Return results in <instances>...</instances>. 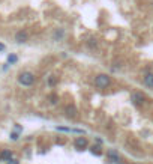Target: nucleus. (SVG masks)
<instances>
[{"instance_id":"4","label":"nucleus","mask_w":153,"mask_h":164,"mask_svg":"<svg viewBox=\"0 0 153 164\" xmlns=\"http://www.w3.org/2000/svg\"><path fill=\"white\" fill-rule=\"evenodd\" d=\"M27 39H29V35H27V32H24V30H20V32L15 33V41H17L18 44H24Z\"/></svg>"},{"instance_id":"5","label":"nucleus","mask_w":153,"mask_h":164,"mask_svg":"<svg viewBox=\"0 0 153 164\" xmlns=\"http://www.w3.org/2000/svg\"><path fill=\"white\" fill-rule=\"evenodd\" d=\"M74 143H75V146H77L78 149H84V148L87 146V139H86V137H77Z\"/></svg>"},{"instance_id":"10","label":"nucleus","mask_w":153,"mask_h":164,"mask_svg":"<svg viewBox=\"0 0 153 164\" xmlns=\"http://www.w3.org/2000/svg\"><path fill=\"white\" fill-rule=\"evenodd\" d=\"M0 155H2V160H5V161H9V160L12 158V152H11V151H3Z\"/></svg>"},{"instance_id":"2","label":"nucleus","mask_w":153,"mask_h":164,"mask_svg":"<svg viewBox=\"0 0 153 164\" xmlns=\"http://www.w3.org/2000/svg\"><path fill=\"white\" fill-rule=\"evenodd\" d=\"M110 77L107 75V74H99V75H96V78H95V84L98 86V87H101V89H104L107 86H110Z\"/></svg>"},{"instance_id":"13","label":"nucleus","mask_w":153,"mask_h":164,"mask_svg":"<svg viewBox=\"0 0 153 164\" xmlns=\"http://www.w3.org/2000/svg\"><path fill=\"white\" fill-rule=\"evenodd\" d=\"M92 153H96V155H101V151H99V146H93V148H92Z\"/></svg>"},{"instance_id":"9","label":"nucleus","mask_w":153,"mask_h":164,"mask_svg":"<svg viewBox=\"0 0 153 164\" xmlns=\"http://www.w3.org/2000/svg\"><path fill=\"white\" fill-rule=\"evenodd\" d=\"M107 155H108V157H110V158H111L113 161H119V160H120V157H119V153L116 152L114 149H110V151L107 152Z\"/></svg>"},{"instance_id":"11","label":"nucleus","mask_w":153,"mask_h":164,"mask_svg":"<svg viewBox=\"0 0 153 164\" xmlns=\"http://www.w3.org/2000/svg\"><path fill=\"white\" fill-rule=\"evenodd\" d=\"M17 60H18V57H17L15 54H11V56L8 57V62H9V63H15Z\"/></svg>"},{"instance_id":"17","label":"nucleus","mask_w":153,"mask_h":164,"mask_svg":"<svg viewBox=\"0 0 153 164\" xmlns=\"http://www.w3.org/2000/svg\"><path fill=\"white\" fill-rule=\"evenodd\" d=\"M0 160H2V155H0Z\"/></svg>"},{"instance_id":"16","label":"nucleus","mask_w":153,"mask_h":164,"mask_svg":"<svg viewBox=\"0 0 153 164\" xmlns=\"http://www.w3.org/2000/svg\"><path fill=\"white\" fill-rule=\"evenodd\" d=\"M0 51H5V45H3L2 42H0Z\"/></svg>"},{"instance_id":"12","label":"nucleus","mask_w":153,"mask_h":164,"mask_svg":"<svg viewBox=\"0 0 153 164\" xmlns=\"http://www.w3.org/2000/svg\"><path fill=\"white\" fill-rule=\"evenodd\" d=\"M56 83H57V78H56V77H50V78H48V84H50V86H54Z\"/></svg>"},{"instance_id":"1","label":"nucleus","mask_w":153,"mask_h":164,"mask_svg":"<svg viewBox=\"0 0 153 164\" xmlns=\"http://www.w3.org/2000/svg\"><path fill=\"white\" fill-rule=\"evenodd\" d=\"M18 83L23 84V86H32L35 83V75L32 72H29V71H24V72H21L18 75Z\"/></svg>"},{"instance_id":"6","label":"nucleus","mask_w":153,"mask_h":164,"mask_svg":"<svg viewBox=\"0 0 153 164\" xmlns=\"http://www.w3.org/2000/svg\"><path fill=\"white\" fill-rule=\"evenodd\" d=\"M63 38H65V30L63 29H56L53 32V39L54 41H62Z\"/></svg>"},{"instance_id":"8","label":"nucleus","mask_w":153,"mask_h":164,"mask_svg":"<svg viewBox=\"0 0 153 164\" xmlns=\"http://www.w3.org/2000/svg\"><path fill=\"white\" fill-rule=\"evenodd\" d=\"M65 111H66V116L68 117H72V119L77 117V108H75V106H68Z\"/></svg>"},{"instance_id":"3","label":"nucleus","mask_w":153,"mask_h":164,"mask_svg":"<svg viewBox=\"0 0 153 164\" xmlns=\"http://www.w3.org/2000/svg\"><path fill=\"white\" fill-rule=\"evenodd\" d=\"M131 101H132V104H135L137 107H140L144 104L146 96H144L141 92H132V94H131Z\"/></svg>"},{"instance_id":"14","label":"nucleus","mask_w":153,"mask_h":164,"mask_svg":"<svg viewBox=\"0 0 153 164\" xmlns=\"http://www.w3.org/2000/svg\"><path fill=\"white\" fill-rule=\"evenodd\" d=\"M11 139H12V140H18V132H12Z\"/></svg>"},{"instance_id":"15","label":"nucleus","mask_w":153,"mask_h":164,"mask_svg":"<svg viewBox=\"0 0 153 164\" xmlns=\"http://www.w3.org/2000/svg\"><path fill=\"white\" fill-rule=\"evenodd\" d=\"M8 164H18V161H17V160H9V161H8Z\"/></svg>"},{"instance_id":"7","label":"nucleus","mask_w":153,"mask_h":164,"mask_svg":"<svg viewBox=\"0 0 153 164\" xmlns=\"http://www.w3.org/2000/svg\"><path fill=\"white\" fill-rule=\"evenodd\" d=\"M144 84H146L147 87L153 89V74L152 72H147V74L144 75Z\"/></svg>"}]
</instances>
